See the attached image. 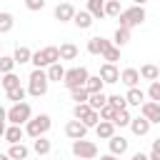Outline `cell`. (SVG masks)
I'll return each mask as SVG.
<instances>
[{
	"instance_id": "1",
	"label": "cell",
	"mask_w": 160,
	"mask_h": 160,
	"mask_svg": "<svg viewBox=\"0 0 160 160\" xmlns=\"http://www.w3.org/2000/svg\"><path fill=\"white\" fill-rule=\"evenodd\" d=\"M30 62L35 65V70L50 68V65L60 62V48H55V45H48V48H42V50H35V52H32V60H30Z\"/></svg>"
},
{
	"instance_id": "2",
	"label": "cell",
	"mask_w": 160,
	"mask_h": 160,
	"mask_svg": "<svg viewBox=\"0 0 160 160\" xmlns=\"http://www.w3.org/2000/svg\"><path fill=\"white\" fill-rule=\"evenodd\" d=\"M50 125H52L50 115H45V112H40V115H32V120L25 125V135H30L32 140H38V138H45V132L50 130Z\"/></svg>"
},
{
	"instance_id": "3",
	"label": "cell",
	"mask_w": 160,
	"mask_h": 160,
	"mask_svg": "<svg viewBox=\"0 0 160 160\" xmlns=\"http://www.w3.org/2000/svg\"><path fill=\"white\" fill-rule=\"evenodd\" d=\"M48 85H50V80H48L45 70H32L30 72V78H28V92L32 98H42L48 92Z\"/></svg>"
},
{
	"instance_id": "4",
	"label": "cell",
	"mask_w": 160,
	"mask_h": 160,
	"mask_svg": "<svg viewBox=\"0 0 160 160\" xmlns=\"http://www.w3.org/2000/svg\"><path fill=\"white\" fill-rule=\"evenodd\" d=\"M32 120V108H30V102H18V105H12L10 110H8V122L10 125H28Z\"/></svg>"
},
{
	"instance_id": "5",
	"label": "cell",
	"mask_w": 160,
	"mask_h": 160,
	"mask_svg": "<svg viewBox=\"0 0 160 160\" xmlns=\"http://www.w3.org/2000/svg\"><path fill=\"white\" fill-rule=\"evenodd\" d=\"M120 28H135V25H142L145 22V8L142 5H132V8H128V10H122L120 12Z\"/></svg>"
},
{
	"instance_id": "6",
	"label": "cell",
	"mask_w": 160,
	"mask_h": 160,
	"mask_svg": "<svg viewBox=\"0 0 160 160\" xmlns=\"http://www.w3.org/2000/svg\"><path fill=\"white\" fill-rule=\"evenodd\" d=\"M88 78H90V72H88V68H70L68 72H65V80H62V85L68 88V90H75V88H85V82H88Z\"/></svg>"
},
{
	"instance_id": "7",
	"label": "cell",
	"mask_w": 160,
	"mask_h": 160,
	"mask_svg": "<svg viewBox=\"0 0 160 160\" xmlns=\"http://www.w3.org/2000/svg\"><path fill=\"white\" fill-rule=\"evenodd\" d=\"M72 155L78 160H95L98 158V145L92 140H75L72 142Z\"/></svg>"
},
{
	"instance_id": "8",
	"label": "cell",
	"mask_w": 160,
	"mask_h": 160,
	"mask_svg": "<svg viewBox=\"0 0 160 160\" xmlns=\"http://www.w3.org/2000/svg\"><path fill=\"white\" fill-rule=\"evenodd\" d=\"M140 112H142V118H145L150 125H160V102L148 100V102L140 108Z\"/></svg>"
},
{
	"instance_id": "9",
	"label": "cell",
	"mask_w": 160,
	"mask_h": 160,
	"mask_svg": "<svg viewBox=\"0 0 160 160\" xmlns=\"http://www.w3.org/2000/svg\"><path fill=\"white\" fill-rule=\"evenodd\" d=\"M110 48H112V40H105V38H90L88 40V52L90 55H105Z\"/></svg>"
},
{
	"instance_id": "10",
	"label": "cell",
	"mask_w": 160,
	"mask_h": 160,
	"mask_svg": "<svg viewBox=\"0 0 160 160\" xmlns=\"http://www.w3.org/2000/svg\"><path fill=\"white\" fill-rule=\"evenodd\" d=\"M65 135L75 142V140H85V135H88V128L80 122V120H70L68 125H65Z\"/></svg>"
},
{
	"instance_id": "11",
	"label": "cell",
	"mask_w": 160,
	"mask_h": 160,
	"mask_svg": "<svg viewBox=\"0 0 160 160\" xmlns=\"http://www.w3.org/2000/svg\"><path fill=\"white\" fill-rule=\"evenodd\" d=\"M108 145H110V155L120 158V155H125V152H128L130 140H128V138H122V135H115V138H110V140H108Z\"/></svg>"
},
{
	"instance_id": "12",
	"label": "cell",
	"mask_w": 160,
	"mask_h": 160,
	"mask_svg": "<svg viewBox=\"0 0 160 160\" xmlns=\"http://www.w3.org/2000/svg\"><path fill=\"white\" fill-rule=\"evenodd\" d=\"M75 5L72 2H60L58 8H55V20H60V22H70V20H75Z\"/></svg>"
},
{
	"instance_id": "13",
	"label": "cell",
	"mask_w": 160,
	"mask_h": 160,
	"mask_svg": "<svg viewBox=\"0 0 160 160\" xmlns=\"http://www.w3.org/2000/svg\"><path fill=\"white\" fill-rule=\"evenodd\" d=\"M100 78H102V82L112 85V82H118V80H120V70H118L115 65H108V62H102V65H100Z\"/></svg>"
},
{
	"instance_id": "14",
	"label": "cell",
	"mask_w": 160,
	"mask_h": 160,
	"mask_svg": "<svg viewBox=\"0 0 160 160\" xmlns=\"http://www.w3.org/2000/svg\"><path fill=\"white\" fill-rule=\"evenodd\" d=\"M120 82H125L128 88H138V82H140V70H135V68H125V70L120 72Z\"/></svg>"
},
{
	"instance_id": "15",
	"label": "cell",
	"mask_w": 160,
	"mask_h": 160,
	"mask_svg": "<svg viewBox=\"0 0 160 160\" xmlns=\"http://www.w3.org/2000/svg\"><path fill=\"white\" fill-rule=\"evenodd\" d=\"M125 100H128V105H135V108H142L148 100H145V92L140 90V88H130L128 90V95H125Z\"/></svg>"
},
{
	"instance_id": "16",
	"label": "cell",
	"mask_w": 160,
	"mask_h": 160,
	"mask_svg": "<svg viewBox=\"0 0 160 160\" xmlns=\"http://www.w3.org/2000/svg\"><path fill=\"white\" fill-rule=\"evenodd\" d=\"M130 130H132V135H138V138H142V135H148L150 132V122L140 115V118H132V122H130Z\"/></svg>"
},
{
	"instance_id": "17",
	"label": "cell",
	"mask_w": 160,
	"mask_h": 160,
	"mask_svg": "<svg viewBox=\"0 0 160 160\" xmlns=\"http://www.w3.org/2000/svg\"><path fill=\"white\" fill-rule=\"evenodd\" d=\"M22 135H25V130L20 125H8V130H5V140L10 145H20L22 142Z\"/></svg>"
},
{
	"instance_id": "18",
	"label": "cell",
	"mask_w": 160,
	"mask_h": 160,
	"mask_svg": "<svg viewBox=\"0 0 160 160\" xmlns=\"http://www.w3.org/2000/svg\"><path fill=\"white\" fill-rule=\"evenodd\" d=\"M85 10L92 15V20H102L105 18V2L102 0H88V8Z\"/></svg>"
},
{
	"instance_id": "19",
	"label": "cell",
	"mask_w": 160,
	"mask_h": 160,
	"mask_svg": "<svg viewBox=\"0 0 160 160\" xmlns=\"http://www.w3.org/2000/svg\"><path fill=\"white\" fill-rule=\"evenodd\" d=\"M12 60H15V65H25V62L32 60V50L25 48V45H18L15 52H12Z\"/></svg>"
},
{
	"instance_id": "20",
	"label": "cell",
	"mask_w": 160,
	"mask_h": 160,
	"mask_svg": "<svg viewBox=\"0 0 160 160\" xmlns=\"http://www.w3.org/2000/svg\"><path fill=\"white\" fill-rule=\"evenodd\" d=\"M95 135H98V140H110V138H115V125L100 120V125L95 128Z\"/></svg>"
},
{
	"instance_id": "21",
	"label": "cell",
	"mask_w": 160,
	"mask_h": 160,
	"mask_svg": "<svg viewBox=\"0 0 160 160\" xmlns=\"http://www.w3.org/2000/svg\"><path fill=\"white\" fill-rule=\"evenodd\" d=\"M32 150H35V155H38V158H45V155H50L52 145H50V140H48V138H38V140H32Z\"/></svg>"
},
{
	"instance_id": "22",
	"label": "cell",
	"mask_w": 160,
	"mask_h": 160,
	"mask_svg": "<svg viewBox=\"0 0 160 160\" xmlns=\"http://www.w3.org/2000/svg\"><path fill=\"white\" fill-rule=\"evenodd\" d=\"M72 22H75V25H78L80 30H88V28L92 25V15H90L88 10H78V12H75V20H72Z\"/></svg>"
},
{
	"instance_id": "23",
	"label": "cell",
	"mask_w": 160,
	"mask_h": 160,
	"mask_svg": "<svg viewBox=\"0 0 160 160\" xmlns=\"http://www.w3.org/2000/svg\"><path fill=\"white\" fill-rule=\"evenodd\" d=\"M128 42H130V30L128 28H118L115 35H112V45L115 48H125Z\"/></svg>"
},
{
	"instance_id": "24",
	"label": "cell",
	"mask_w": 160,
	"mask_h": 160,
	"mask_svg": "<svg viewBox=\"0 0 160 160\" xmlns=\"http://www.w3.org/2000/svg\"><path fill=\"white\" fill-rule=\"evenodd\" d=\"M78 55H80L78 45H72V42H62L60 45V60H75Z\"/></svg>"
},
{
	"instance_id": "25",
	"label": "cell",
	"mask_w": 160,
	"mask_h": 160,
	"mask_svg": "<svg viewBox=\"0 0 160 160\" xmlns=\"http://www.w3.org/2000/svg\"><path fill=\"white\" fill-rule=\"evenodd\" d=\"M140 78H142V80H150V82H158V78H160L158 65H152V62L142 65V68H140Z\"/></svg>"
},
{
	"instance_id": "26",
	"label": "cell",
	"mask_w": 160,
	"mask_h": 160,
	"mask_svg": "<svg viewBox=\"0 0 160 160\" xmlns=\"http://www.w3.org/2000/svg\"><path fill=\"white\" fill-rule=\"evenodd\" d=\"M88 105H90V110H95V112H100L105 105H108V95L105 92H95V95H90V100H88Z\"/></svg>"
},
{
	"instance_id": "27",
	"label": "cell",
	"mask_w": 160,
	"mask_h": 160,
	"mask_svg": "<svg viewBox=\"0 0 160 160\" xmlns=\"http://www.w3.org/2000/svg\"><path fill=\"white\" fill-rule=\"evenodd\" d=\"M45 72H48V80H55V82H60V80H65V72H68V70H65L60 62H55V65H50Z\"/></svg>"
},
{
	"instance_id": "28",
	"label": "cell",
	"mask_w": 160,
	"mask_h": 160,
	"mask_svg": "<svg viewBox=\"0 0 160 160\" xmlns=\"http://www.w3.org/2000/svg\"><path fill=\"white\" fill-rule=\"evenodd\" d=\"M102 85H105V82H102L100 75H90L88 82H85V90H88L90 95H95V92H102Z\"/></svg>"
},
{
	"instance_id": "29",
	"label": "cell",
	"mask_w": 160,
	"mask_h": 160,
	"mask_svg": "<svg viewBox=\"0 0 160 160\" xmlns=\"http://www.w3.org/2000/svg\"><path fill=\"white\" fill-rule=\"evenodd\" d=\"M8 155H10V160H28V155H30V150L20 142V145H10V150H8Z\"/></svg>"
},
{
	"instance_id": "30",
	"label": "cell",
	"mask_w": 160,
	"mask_h": 160,
	"mask_svg": "<svg viewBox=\"0 0 160 160\" xmlns=\"http://www.w3.org/2000/svg\"><path fill=\"white\" fill-rule=\"evenodd\" d=\"M12 25H15V18H12V12H0V35L10 32V30H12Z\"/></svg>"
},
{
	"instance_id": "31",
	"label": "cell",
	"mask_w": 160,
	"mask_h": 160,
	"mask_svg": "<svg viewBox=\"0 0 160 160\" xmlns=\"http://www.w3.org/2000/svg\"><path fill=\"white\" fill-rule=\"evenodd\" d=\"M5 95H8V100H12V105H18V102H25V95H28V90L20 85V88H15V90H8Z\"/></svg>"
},
{
	"instance_id": "32",
	"label": "cell",
	"mask_w": 160,
	"mask_h": 160,
	"mask_svg": "<svg viewBox=\"0 0 160 160\" xmlns=\"http://www.w3.org/2000/svg\"><path fill=\"white\" fill-rule=\"evenodd\" d=\"M130 122H132V115H130L128 110H118V115H115L112 125H115V128H128Z\"/></svg>"
},
{
	"instance_id": "33",
	"label": "cell",
	"mask_w": 160,
	"mask_h": 160,
	"mask_svg": "<svg viewBox=\"0 0 160 160\" xmlns=\"http://www.w3.org/2000/svg\"><path fill=\"white\" fill-rule=\"evenodd\" d=\"M12 70H15L12 55H0V75H10Z\"/></svg>"
},
{
	"instance_id": "34",
	"label": "cell",
	"mask_w": 160,
	"mask_h": 160,
	"mask_svg": "<svg viewBox=\"0 0 160 160\" xmlns=\"http://www.w3.org/2000/svg\"><path fill=\"white\" fill-rule=\"evenodd\" d=\"M70 98L75 100V105H82V102L90 100V92H88L85 88H75V90H70Z\"/></svg>"
},
{
	"instance_id": "35",
	"label": "cell",
	"mask_w": 160,
	"mask_h": 160,
	"mask_svg": "<svg viewBox=\"0 0 160 160\" xmlns=\"http://www.w3.org/2000/svg\"><path fill=\"white\" fill-rule=\"evenodd\" d=\"M120 12H122V8H120L118 0H108L105 2V15L108 18H120Z\"/></svg>"
},
{
	"instance_id": "36",
	"label": "cell",
	"mask_w": 160,
	"mask_h": 160,
	"mask_svg": "<svg viewBox=\"0 0 160 160\" xmlns=\"http://www.w3.org/2000/svg\"><path fill=\"white\" fill-rule=\"evenodd\" d=\"M2 88H5V92H8V90H15V88H20V78H18L15 72H10V75H2Z\"/></svg>"
},
{
	"instance_id": "37",
	"label": "cell",
	"mask_w": 160,
	"mask_h": 160,
	"mask_svg": "<svg viewBox=\"0 0 160 160\" xmlns=\"http://www.w3.org/2000/svg\"><path fill=\"white\" fill-rule=\"evenodd\" d=\"M108 102L115 108V110H128V100H125V95H108Z\"/></svg>"
},
{
	"instance_id": "38",
	"label": "cell",
	"mask_w": 160,
	"mask_h": 160,
	"mask_svg": "<svg viewBox=\"0 0 160 160\" xmlns=\"http://www.w3.org/2000/svg\"><path fill=\"white\" fill-rule=\"evenodd\" d=\"M80 122H82L85 128H98V125H100V112L90 110V112H88V115H85V118H82Z\"/></svg>"
},
{
	"instance_id": "39",
	"label": "cell",
	"mask_w": 160,
	"mask_h": 160,
	"mask_svg": "<svg viewBox=\"0 0 160 160\" xmlns=\"http://www.w3.org/2000/svg\"><path fill=\"white\" fill-rule=\"evenodd\" d=\"M88 112H90V105H88V102H82V105H72V120H82Z\"/></svg>"
},
{
	"instance_id": "40",
	"label": "cell",
	"mask_w": 160,
	"mask_h": 160,
	"mask_svg": "<svg viewBox=\"0 0 160 160\" xmlns=\"http://www.w3.org/2000/svg\"><path fill=\"white\" fill-rule=\"evenodd\" d=\"M115 115H118V110H115L110 102H108V105L100 110V120H105V122H112V120H115Z\"/></svg>"
},
{
	"instance_id": "41",
	"label": "cell",
	"mask_w": 160,
	"mask_h": 160,
	"mask_svg": "<svg viewBox=\"0 0 160 160\" xmlns=\"http://www.w3.org/2000/svg\"><path fill=\"white\" fill-rule=\"evenodd\" d=\"M102 58H105V62H108V65H115V62L120 60V48H115V45H112V48H110Z\"/></svg>"
},
{
	"instance_id": "42",
	"label": "cell",
	"mask_w": 160,
	"mask_h": 160,
	"mask_svg": "<svg viewBox=\"0 0 160 160\" xmlns=\"http://www.w3.org/2000/svg\"><path fill=\"white\" fill-rule=\"evenodd\" d=\"M148 95H150V100H152V102H160V82H150Z\"/></svg>"
},
{
	"instance_id": "43",
	"label": "cell",
	"mask_w": 160,
	"mask_h": 160,
	"mask_svg": "<svg viewBox=\"0 0 160 160\" xmlns=\"http://www.w3.org/2000/svg\"><path fill=\"white\" fill-rule=\"evenodd\" d=\"M25 8H28V10H32V12H38V10H42V8H45V0H25Z\"/></svg>"
},
{
	"instance_id": "44",
	"label": "cell",
	"mask_w": 160,
	"mask_h": 160,
	"mask_svg": "<svg viewBox=\"0 0 160 160\" xmlns=\"http://www.w3.org/2000/svg\"><path fill=\"white\" fill-rule=\"evenodd\" d=\"M150 160H160V138L158 140H152V148H150V155H148Z\"/></svg>"
},
{
	"instance_id": "45",
	"label": "cell",
	"mask_w": 160,
	"mask_h": 160,
	"mask_svg": "<svg viewBox=\"0 0 160 160\" xmlns=\"http://www.w3.org/2000/svg\"><path fill=\"white\" fill-rule=\"evenodd\" d=\"M0 122H8V110L0 105Z\"/></svg>"
},
{
	"instance_id": "46",
	"label": "cell",
	"mask_w": 160,
	"mask_h": 160,
	"mask_svg": "<svg viewBox=\"0 0 160 160\" xmlns=\"http://www.w3.org/2000/svg\"><path fill=\"white\" fill-rule=\"evenodd\" d=\"M130 160H150V158H148V155H145V152H135V155H132V158H130Z\"/></svg>"
},
{
	"instance_id": "47",
	"label": "cell",
	"mask_w": 160,
	"mask_h": 160,
	"mask_svg": "<svg viewBox=\"0 0 160 160\" xmlns=\"http://www.w3.org/2000/svg\"><path fill=\"white\" fill-rule=\"evenodd\" d=\"M100 160H120V158H115V155H110V152H108V155H100Z\"/></svg>"
},
{
	"instance_id": "48",
	"label": "cell",
	"mask_w": 160,
	"mask_h": 160,
	"mask_svg": "<svg viewBox=\"0 0 160 160\" xmlns=\"http://www.w3.org/2000/svg\"><path fill=\"white\" fill-rule=\"evenodd\" d=\"M5 130H8V125H5V122H0V138H5Z\"/></svg>"
},
{
	"instance_id": "49",
	"label": "cell",
	"mask_w": 160,
	"mask_h": 160,
	"mask_svg": "<svg viewBox=\"0 0 160 160\" xmlns=\"http://www.w3.org/2000/svg\"><path fill=\"white\" fill-rule=\"evenodd\" d=\"M0 160H10V155L8 152H0Z\"/></svg>"
},
{
	"instance_id": "50",
	"label": "cell",
	"mask_w": 160,
	"mask_h": 160,
	"mask_svg": "<svg viewBox=\"0 0 160 160\" xmlns=\"http://www.w3.org/2000/svg\"><path fill=\"white\" fill-rule=\"evenodd\" d=\"M0 85H2V75H0Z\"/></svg>"
},
{
	"instance_id": "51",
	"label": "cell",
	"mask_w": 160,
	"mask_h": 160,
	"mask_svg": "<svg viewBox=\"0 0 160 160\" xmlns=\"http://www.w3.org/2000/svg\"><path fill=\"white\" fill-rule=\"evenodd\" d=\"M0 50H2V42H0Z\"/></svg>"
},
{
	"instance_id": "52",
	"label": "cell",
	"mask_w": 160,
	"mask_h": 160,
	"mask_svg": "<svg viewBox=\"0 0 160 160\" xmlns=\"http://www.w3.org/2000/svg\"><path fill=\"white\" fill-rule=\"evenodd\" d=\"M158 72H160V65H158Z\"/></svg>"
},
{
	"instance_id": "53",
	"label": "cell",
	"mask_w": 160,
	"mask_h": 160,
	"mask_svg": "<svg viewBox=\"0 0 160 160\" xmlns=\"http://www.w3.org/2000/svg\"><path fill=\"white\" fill-rule=\"evenodd\" d=\"M75 160H78V158H75Z\"/></svg>"
}]
</instances>
